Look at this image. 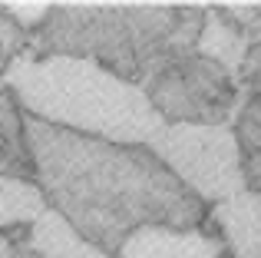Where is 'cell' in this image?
Masks as SVG:
<instances>
[{
	"label": "cell",
	"instance_id": "3957f363",
	"mask_svg": "<svg viewBox=\"0 0 261 258\" xmlns=\"http://www.w3.org/2000/svg\"><path fill=\"white\" fill-rule=\"evenodd\" d=\"M149 152L169 175L195 195V202H218L245 192L242 146L228 126L218 123H166Z\"/></svg>",
	"mask_w": 261,
	"mask_h": 258
},
{
	"label": "cell",
	"instance_id": "9c48e42d",
	"mask_svg": "<svg viewBox=\"0 0 261 258\" xmlns=\"http://www.w3.org/2000/svg\"><path fill=\"white\" fill-rule=\"evenodd\" d=\"M4 10L10 13L17 23H23V27H37V23H43V20L50 17L53 4H20V0H10V4H4Z\"/></svg>",
	"mask_w": 261,
	"mask_h": 258
},
{
	"label": "cell",
	"instance_id": "30bf717a",
	"mask_svg": "<svg viewBox=\"0 0 261 258\" xmlns=\"http://www.w3.org/2000/svg\"><path fill=\"white\" fill-rule=\"evenodd\" d=\"M10 255H13V252H10V242L0 235V258H10Z\"/></svg>",
	"mask_w": 261,
	"mask_h": 258
},
{
	"label": "cell",
	"instance_id": "277c9868",
	"mask_svg": "<svg viewBox=\"0 0 261 258\" xmlns=\"http://www.w3.org/2000/svg\"><path fill=\"white\" fill-rule=\"evenodd\" d=\"M119 258H222V242L202 228L142 225L122 239Z\"/></svg>",
	"mask_w": 261,
	"mask_h": 258
},
{
	"label": "cell",
	"instance_id": "7a4b0ae2",
	"mask_svg": "<svg viewBox=\"0 0 261 258\" xmlns=\"http://www.w3.org/2000/svg\"><path fill=\"white\" fill-rule=\"evenodd\" d=\"M4 83L33 119L113 146H152L166 116L136 83L83 57H20L7 66Z\"/></svg>",
	"mask_w": 261,
	"mask_h": 258
},
{
	"label": "cell",
	"instance_id": "6da1fadb",
	"mask_svg": "<svg viewBox=\"0 0 261 258\" xmlns=\"http://www.w3.org/2000/svg\"><path fill=\"white\" fill-rule=\"evenodd\" d=\"M27 139L40 166V192L46 195V205L99 248H119L122 239L142 225L175 228L178 219L198 215V209H189L185 202V189L149 149L142 152L109 142L106 175H89L66 152L60 129L30 116Z\"/></svg>",
	"mask_w": 261,
	"mask_h": 258
},
{
	"label": "cell",
	"instance_id": "ba28073f",
	"mask_svg": "<svg viewBox=\"0 0 261 258\" xmlns=\"http://www.w3.org/2000/svg\"><path fill=\"white\" fill-rule=\"evenodd\" d=\"M198 46H202V53L222 60L225 66H235L238 60L245 57V37L231 33L228 27L218 20V13H208V17H205V33H202V43Z\"/></svg>",
	"mask_w": 261,
	"mask_h": 258
},
{
	"label": "cell",
	"instance_id": "8992f818",
	"mask_svg": "<svg viewBox=\"0 0 261 258\" xmlns=\"http://www.w3.org/2000/svg\"><path fill=\"white\" fill-rule=\"evenodd\" d=\"M30 252L37 258H113L76 232L57 209H46L30 225Z\"/></svg>",
	"mask_w": 261,
	"mask_h": 258
},
{
	"label": "cell",
	"instance_id": "52a82bcc",
	"mask_svg": "<svg viewBox=\"0 0 261 258\" xmlns=\"http://www.w3.org/2000/svg\"><path fill=\"white\" fill-rule=\"evenodd\" d=\"M46 209L50 205L40 186L17 179V175H0V228L33 225Z\"/></svg>",
	"mask_w": 261,
	"mask_h": 258
},
{
	"label": "cell",
	"instance_id": "5b68a950",
	"mask_svg": "<svg viewBox=\"0 0 261 258\" xmlns=\"http://www.w3.org/2000/svg\"><path fill=\"white\" fill-rule=\"evenodd\" d=\"M212 219L222 225L225 245L235 258H261V192H245L218 202Z\"/></svg>",
	"mask_w": 261,
	"mask_h": 258
}]
</instances>
